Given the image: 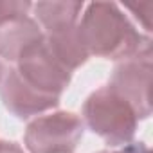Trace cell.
Segmentation results:
<instances>
[{"label": "cell", "instance_id": "6da1fadb", "mask_svg": "<svg viewBox=\"0 0 153 153\" xmlns=\"http://www.w3.org/2000/svg\"><path fill=\"white\" fill-rule=\"evenodd\" d=\"M78 36L88 56L126 59L151 45L114 2H92L78 22Z\"/></svg>", "mask_w": 153, "mask_h": 153}, {"label": "cell", "instance_id": "7a4b0ae2", "mask_svg": "<svg viewBox=\"0 0 153 153\" xmlns=\"http://www.w3.org/2000/svg\"><path fill=\"white\" fill-rule=\"evenodd\" d=\"M81 121L106 144L124 146L131 142L139 117L131 105L106 85L87 97Z\"/></svg>", "mask_w": 153, "mask_h": 153}, {"label": "cell", "instance_id": "3957f363", "mask_svg": "<svg viewBox=\"0 0 153 153\" xmlns=\"http://www.w3.org/2000/svg\"><path fill=\"white\" fill-rule=\"evenodd\" d=\"M83 131L81 117L72 112H54L31 121L24 142L29 153H74Z\"/></svg>", "mask_w": 153, "mask_h": 153}, {"label": "cell", "instance_id": "277c9868", "mask_svg": "<svg viewBox=\"0 0 153 153\" xmlns=\"http://www.w3.org/2000/svg\"><path fill=\"white\" fill-rule=\"evenodd\" d=\"M15 70L27 85L52 97H61L72 78V72L51 52L45 38L20 54Z\"/></svg>", "mask_w": 153, "mask_h": 153}, {"label": "cell", "instance_id": "5b68a950", "mask_svg": "<svg viewBox=\"0 0 153 153\" xmlns=\"http://www.w3.org/2000/svg\"><path fill=\"white\" fill-rule=\"evenodd\" d=\"M135 110L139 119L151 115V45L123 59L108 83Z\"/></svg>", "mask_w": 153, "mask_h": 153}, {"label": "cell", "instance_id": "8992f818", "mask_svg": "<svg viewBox=\"0 0 153 153\" xmlns=\"http://www.w3.org/2000/svg\"><path fill=\"white\" fill-rule=\"evenodd\" d=\"M0 97H2L4 106L18 119L40 115L59 105V97L38 92L20 78L15 68L7 72L2 85H0Z\"/></svg>", "mask_w": 153, "mask_h": 153}, {"label": "cell", "instance_id": "52a82bcc", "mask_svg": "<svg viewBox=\"0 0 153 153\" xmlns=\"http://www.w3.org/2000/svg\"><path fill=\"white\" fill-rule=\"evenodd\" d=\"M40 40H43V31L29 15L7 20L0 24V58L16 63L20 54Z\"/></svg>", "mask_w": 153, "mask_h": 153}, {"label": "cell", "instance_id": "ba28073f", "mask_svg": "<svg viewBox=\"0 0 153 153\" xmlns=\"http://www.w3.org/2000/svg\"><path fill=\"white\" fill-rule=\"evenodd\" d=\"M83 2H38L33 4L34 16L43 34L54 33L65 27H72L79 22Z\"/></svg>", "mask_w": 153, "mask_h": 153}, {"label": "cell", "instance_id": "9c48e42d", "mask_svg": "<svg viewBox=\"0 0 153 153\" xmlns=\"http://www.w3.org/2000/svg\"><path fill=\"white\" fill-rule=\"evenodd\" d=\"M31 7H33L31 2H22V0H0V24L13 20V18H18V16H27Z\"/></svg>", "mask_w": 153, "mask_h": 153}, {"label": "cell", "instance_id": "30bf717a", "mask_svg": "<svg viewBox=\"0 0 153 153\" xmlns=\"http://www.w3.org/2000/svg\"><path fill=\"white\" fill-rule=\"evenodd\" d=\"M124 7L130 9L131 13H135V18L142 24V27L146 29V33H151V22H149V11H151V7H153L151 2H146V6H144V4H139V6H135V4H126Z\"/></svg>", "mask_w": 153, "mask_h": 153}, {"label": "cell", "instance_id": "8fae6325", "mask_svg": "<svg viewBox=\"0 0 153 153\" xmlns=\"http://www.w3.org/2000/svg\"><path fill=\"white\" fill-rule=\"evenodd\" d=\"M99 153H110V151H99ZM112 153H151V151L144 142H128L123 146V149L112 151Z\"/></svg>", "mask_w": 153, "mask_h": 153}, {"label": "cell", "instance_id": "7c38bea8", "mask_svg": "<svg viewBox=\"0 0 153 153\" xmlns=\"http://www.w3.org/2000/svg\"><path fill=\"white\" fill-rule=\"evenodd\" d=\"M0 153H24V149L16 142L2 140V144H0Z\"/></svg>", "mask_w": 153, "mask_h": 153}, {"label": "cell", "instance_id": "4fadbf2b", "mask_svg": "<svg viewBox=\"0 0 153 153\" xmlns=\"http://www.w3.org/2000/svg\"><path fill=\"white\" fill-rule=\"evenodd\" d=\"M4 72H6V68H4V63L0 61V83H2V78H4Z\"/></svg>", "mask_w": 153, "mask_h": 153}, {"label": "cell", "instance_id": "5bb4252c", "mask_svg": "<svg viewBox=\"0 0 153 153\" xmlns=\"http://www.w3.org/2000/svg\"><path fill=\"white\" fill-rule=\"evenodd\" d=\"M0 144H2V140H0Z\"/></svg>", "mask_w": 153, "mask_h": 153}]
</instances>
